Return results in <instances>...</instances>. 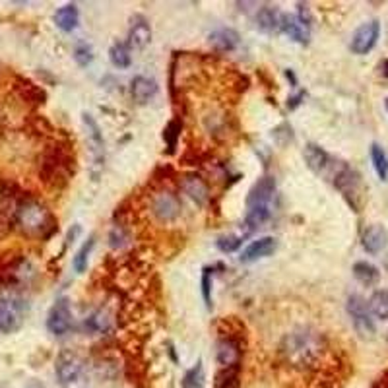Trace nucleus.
I'll return each instance as SVG.
<instances>
[{
	"label": "nucleus",
	"instance_id": "obj_1",
	"mask_svg": "<svg viewBox=\"0 0 388 388\" xmlns=\"http://www.w3.org/2000/svg\"><path fill=\"white\" fill-rule=\"evenodd\" d=\"M322 349H324L322 336L311 328H295L287 332L280 344L282 358L293 369H309L317 365V361L322 356Z\"/></svg>",
	"mask_w": 388,
	"mask_h": 388
},
{
	"label": "nucleus",
	"instance_id": "obj_2",
	"mask_svg": "<svg viewBox=\"0 0 388 388\" xmlns=\"http://www.w3.org/2000/svg\"><path fill=\"white\" fill-rule=\"evenodd\" d=\"M274 196H276V179L266 175L258 179L246 196V231H255L272 217L274 212Z\"/></svg>",
	"mask_w": 388,
	"mask_h": 388
},
{
	"label": "nucleus",
	"instance_id": "obj_3",
	"mask_svg": "<svg viewBox=\"0 0 388 388\" xmlns=\"http://www.w3.org/2000/svg\"><path fill=\"white\" fill-rule=\"evenodd\" d=\"M12 220L18 225L21 233L30 237H47L55 231V225H57L51 210L35 198L20 200Z\"/></svg>",
	"mask_w": 388,
	"mask_h": 388
},
{
	"label": "nucleus",
	"instance_id": "obj_4",
	"mask_svg": "<svg viewBox=\"0 0 388 388\" xmlns=\"http://www.w3.org/2000/svg\"><path fill=\"white\" fill-rule=\"evenodd\" d=\"M72 164L74 157L64 146H51L41 157V179L52 186H62L70 181Z\"/></svg>",
	"mask_w": 388,
	"mask_h": 388
},
{
	"label": "nucleus",
	"instance_id": "obj_5",
	"mask_svg": "<svg viewBox=\"0 0 388 388\" xmlns=\"http://www.w3.org/2000/svg\"><path fill=\"white\" fill-rule=\"evenodd\" d=\"M55 373L62 388H88V365L72 349H62L59 353Z\"/></svg>",
	"mask_w": 388,
	"mask_h": 388
},
{
	"label": "nucleus",
	"instance_id": "obj_6",
	"mask_svg": "<svg viewBox=\"0 0 388 388\" xmlns=\"http://www.w3.org/2000/svg\"><path fill=\"white\" fill-rule=\"evenodd\" d=\"M346 309L347 315L351 318V324H353V328H356V332H358L359 336L363 338V340L375 338L377 328H375V322H373V318H371V311H369L367 301L361 295H349L347 297Z\"/></svg>",
	"mask_w": 388,
	"mask_h": 388
},
{
	"label": "nucleus",
	"instance_id": "obj_7",
	"mask_svg": "<svg viewBox=\"0 0 388 388\" xmlns=\"http://www.w3.org/2000/svg\"><path fill=\"white\" fill-rule=\"evenodd\" d=\"M332 183L336 186L340 193L344 194L347 198V202L353 206L356 210H358V202H356V198L359 196V175L346 165L344 162H336V165L332 164Z\"/></svg>",
	"mask_w": 388,
	"mask_h": 388
},
{
	"label": "nucleus",
	"instance_id": "obj_8",
	"mask_svg": "<svg viewBox=\"0 0 388 388\" xmlns=\"http://www.w3.org/2000/svg\"><path fill=\"white\" fill-rule=\"evenodd\" d=\"M47 328L52 336H64L72 328V307L68 297H59L47 315Z\"/></svg>",
	"mask_w": 388,
	"mask_h": 388
},
{
	"label": "nucleus",
	"instance_id": "obj_9",
	"mask_svg": "<svg viewBox=\"0 0 388 388\" xmlns=\"http://www.w3.org/2000/svg\"><path fill=\"white\" fill-rule=\"evenodd\" d=\"M152 214L155 220H159L162 224L175 222L181 215V200L177 198V194L169 191H162L152 198Z\"/></svg>",
	"mask_w": 388,
	"mask_h": 388
},
{
	"label": "nucleus",
	"instance_id": "obj_10",
	"mask_svg": "<svg viewBox=\"0 0 388 388\" xmlns=\"http://www.w3.org/2000/svg\"><path fill=\"white\" fill-rule=\"evenodd\" d=\"M84 126L88 130V146L92 152L93 159V177H97L103 167V157H105V142H103V134L99 130V124L93 121L92 115L84 113Z\"/></svg>",
	"mask_w": 388,
	"mask_h": 388
},
{
	"label": "nucleus",
	"instance_id": "obj_11",
	"mask_svg": "<svg viewBox=\"0 0 388 388\" xmlns=\"http://www.w3.org/2000/svg\"><path fill=\"white\" fill-rule=\"evenodd\" d=\"M378 37H380V23L378 20H371L363 26H359L353 37H351V43H349V49L356 55H367L369 51L375 49Z\"/></svg>",
	"mask_w": 388,
	"mask_h": 388
},
{
	"label": "nucleus",
	"instance_id": "obj_12",
	"mask_svg": "<svg viewBox=\"0 0 388 388\" xmlns=\"http://www.w3.org/2000/svg\"><path fill=\"white\" fill-rule=\"evenodd\" d=\"M179 188L183 191L194 204L204 206L210 200V186L206 183L200 175L196 173H186L181 177L179 181Z\"/></svg>",
	"mask_w": 388,
	"mask_h": 388
},
{
	"label": "nucleus",
	"instance_id": "obj_13",
	"mask_svg": "<svg viewBox=\"0 0 388 388\" xmlns=\"http://www.w3.org/2000/svg\"><path fill=\"white\" fill-rule=\"evenodd\" d=\"M215 359L222 367H235L241 359V344L233 336H222L215 344Z\"/></svg>",
	"mask_w": 388,
	"mask_h": 388
},
{
	"label": "nucleus",
	"instance_id": "obj_14",
	"mask_svg": "<svg viewBox=\"0 0 388 388\" xmlns=\"http://www.w3.org/2000/svg\"><path fill=\"white\" fill-rule=\"evenodd\" d=\"M276 249H278L276 237H260V239H256V241H253L251 245L243 249V253L239 256V260L245 262V264H251V262H256V260H260V258H266V256L274 255Z\"/></svg>",
	"mask_w": 388,
	"mask_h": 388
},
{
	"label": "nucleus",
	"instance_id": "obj_15",
	"mask_svg": "<svg viewBox=\"0 0 388 388\" xmlns=\"http://www.w3.org/2000/svg\"><path fill=\"white\" fill-rule=\"evenodd\" d=\"M152 41V26L142 14H136L130 20L128 28V47L133 49H146Z\"/></svg>",
	"mask_w": 388,
	"mask_h": 388
},
{
	"label": "nucleus",
	"instance_id": "obj_16",
	"mask_svg": "<svg viewBox=\"0 0 388 388\" xmlns=\"http://www.w3.org/2000/svg\"><path fill=\"white\" fill-rule=\"evenodd\" d=\"M303 157H305L307 167L317 175H327L334 164L332 157L317 144H307L305 150H303Z\"/></svg>",
	"mask_w": 388,
	"mask_h": 388
},
{
	"label": "nucleus",
	"instance_id": "obj_17",
	"mask_svg": "<svg viewBox=\"0 0 388 388\" xmlns=\"http://www.w3.org/2000/svg\"><path fill=\"white\" fill-rule=\"evenodd\" d=\"M21 305H18L16 299H8L0 303V332L2 334H12L16 332L21 324Z\"/></svg>",
	"mask_w": 388,
	"mask_h": 388
},
{
	"label": "nucleus",
	"instance_id": "obj_18",
	"mask_svg": "<svg viewBox=\"0 0 388 388\" xmlns=\"http://www.w3.org/2000/svg\"><path fill=\"white\" fill-rule=\"evenodd\" d=\"M239 41H241L239 33L235 30H231V28H220V30L212 31L208 35L210 47L217 52L235 51L237 47H239Z\"/></svg>",
	"mask_w": 388,
	"mask_h": 388
},
{
	"label": "nucleus",
	"instance_id": "obj_19",
	"mask_svg": "<svg viewBox=\"0 0 388 388\" xmlns=\"http://www.w3.org/2000/svg\"><path fill=\"white\" fill-rule=\"evenodd\" d=\"M361 245L371 255H378L380 251H385V246L388 245V231L385 229V225H369L367 229L363 231Z\"/></svg>",
	"mask_w": 388,
	"mask_h": 388
},
{
	"label": "nucleus",
	"instance_id": "obj_20",
	"mask_svg": "<svg viewBox=\"0 0 388 388\" xmlns=\"http://www.w3.org/2000/svg\"><path fill=\"white\" fill-rule=\"evenodd\" d=\"M280 31L286 33L291 41L301 43V45H307L309 39H311V30L297 20V16H291V14H282V18H280Z\"/></svg>",
	"mask_w": 388,
	"mask_h": 388
},
{
	"label": "nucleus",
	"instance_id": "obj_21",
	"mask_svg": "<svg viewBox=\"0 0 388 388\" xmlns=\"http://www.w3.org/2000/svg\"><path fill=\"white\" fill-rule=\"evenodd\" d=\"M130 93L138 105H146L157 93V82L148 76H136L130 82Z\"/></svg>",
	"mask_w": 388,
	"mask_h": 388
},
{
	"label": "nucleus",
	"instance_id": "obj_22",
	"mask_svg": "<svg viewBox=\"0 0 388 388\" xmlns=\"http://www.w3.org/2000/svg\"><path fill=\"white\" fill-rule=\"evenodd\" d=\"M78 21H80V14H78L76 4H66V6H62V8L55 12V23H57V28L66 31V33L76 30Z\"/></svg>",
	"mask_w": 388,
	"mask_h": 388
},
{
	"label": "nucleus",
	"instance_id": "obj_23",
	"mask_svg": "<svg viewBox=\"0 0 388 388\" xmlns=\"http://www.w3.org/2000/svg\"><path fill=\"white\" fill-rule=\"evenodd\" d=\"M280 18H282V14L276 6H262L256 12V28L266 33H272V31L280 30Z\"/></svg>",
	"mask_w": 388,
	"mask_h": 388
},
{
	"label": "nucleus",
	"instance_id": "obj_24",
	"mask_svg": "<svg viewBox=\"0 0 388 388\" xmlns=\"http://www.w3.org/2000/svg\"><path fill=\"white\" fill-rule=\"evenodd\" d=\"M353 276H356V280L361 282L363 286H375V284H378V280H380V272H378L377 266L361 260V262H356V264H353Z\"/></svg>",
	"mask_w": 388,
	"mask_h": 388
},
{
	"label": "nucleus",
	"instance_id": "obj_25",
	"mask_svg": "<svg viewBox=\"0 0 388 388\" xmlns=\"http://www.w3.org/2000/svg\"><path fill=\"white\" fill-rule=\"evenodd\" d=\"M369 311L371 315H375L378 320H387L388 318V289H377L373 291V295L369 297Z\"/></svg>",
	"mask_w": 388,
	"mask_h": 388
},
{
	"label": "nucleus",
	"instance_id": "obj_26",
	"mask_svg": "<svg viewBox=\"0 0 388 388\" xmlns=\"http://www.w3.org/2000/svg\"><path fill=\"white\" fill-rule=\"evenodd\" d=\"M109 61L117 68H128L130 62H133L128 45H124V43H113L111 49H109Z\"/></svg>",
	"mask_w": 388,
	"mask_h": 388
},
{
	"label": "nucleus",
	"instance_id": "obj_27",
	"mask_svg": "<svg viewBox=\"0 0 388 388\" xmlns=\"http://www.w3.org/2000/svg\"><path fill=\"white\" fill-rule=\"evenodd\" d=\"M371 162H373V167L377 171L378 179L380 181H387L388 179V157L385 150L378 146L377 142L371 144Z\"/></svg>",
	"mask_w": 388,
	"mask_h": 388
},
{
	"label": "nucleus",
	"instance_id": "obj_28",
	"mask_svg": "<svg viewBox=\"0 0 388 388\" xmlns=\"http://www.w3.org/2000/svg\"><path fill=\"white\" fill-rule=\"evenodd\" d=\"M93 245H95V241H93V237H90L82 246H80V251L74 255L72 258V266H74V270L78 272V274H82L86 272V268H88V260H90V255H92L93 251Z\"/></svg>",
	"mask_w": 388,
	"mask_h": 388
},
{
	"label": "nucleus",
	"instance_id": "obj_29",
	"mask_svg": "<svg viewBox=\"0 0 388 388\" xmlns=\"http://www.w3.org/2000/svg\"><path fill=\"white\" fill-rule=\"evenodd\" d=\"M204 385V369L202 363L198 361L196 367H193L183 378V388H200Z\"/></svg>",
	"mask_w": 388,
	"mask_h": 388
},
{
	"label": "nucleus",
	"instance_id": "obj_30",
	"mask_svg": "<svg viewBox=\"0 0 388 388\" xmlns=\"http://www.w3.org/2000/svg\"><path fill=\"white\" fill-rule=\"evenodd\" d=\"M181 128H183L181 121H171V123L165 126L164 140L167 142V146H169V152H173L175 150L177 140H179V136H181Z\"/></svg>",
	"mask_w": 388,
	"mask_h": 388
},
{
	"label": "nucleus",
	"instance_id": "obj_31",
	"mask_svg": "<svg viewBox=\"0 0 388 388\" xmlns=\"http://www.w3.org/2000/svg\"><path fill=\"white\" fill-rule=\"evenodd\" d=\"M241 243H243V237L233 235V233L220 237V239L215 241V245H217V249H220L222 253H233V251H237V249L241 246Z\"/></svg>",
	"mask_w": 388,
	"mask_h": 388
},
{
	"label": "nucleus",
	"instance_id": "obj_32",
	"mask_svg": "<svg viewBox=\"0 0 388 388\" xmlns=\"http://www.w3.org/2000/svg\"><path fill=\"white\" fill-rule=\"evenodd\" d=\"M74 61L78 62L80 66H88L93 61V51L88 43H78L74 49Z\"/></svg>",
	"mask_w": 388,
	"mask_h": 388
},
{
	"label": "nucleus",
	"instance_id": "obj_33",
	"mask_svg": "<svg viewBox=\"0 0 388 388\" xmlns=\"http://www.w3.org/2000/svg\"><path fill=\"white\" fill-rule=\"evenodd\" d=\"M212 274H214V268H204L202 272V295H204V303L208 309H212Z\"/></svg>",
	"mask_w": 388,
	"mask_h": 388
},
{
	"label": "nucleus",
	"instance_id": "obj_34",
	"mask_svg": "<svg viewBox=\"0 0 388 388\" xmlns=\"http://www.w3.org/2000/svg\"><path fill=\"white\" fill-rule=\"evenodd\" d=\"M272 138H274L280 146H286L287 142H291V140H293L291 126H289V124H280V126H276V128L272 130Z\"/></svg>",
	"mask_w": 388,
	"mask_h": 388
},
{
	"label": "nucleus",
	"instance_id": "obj_35",
	"mask_svg": "<svg viewBox=\"0 0 388 388\" xmlns=\"http://www.w3.org/2000/svg\"><path fill=\"white\" fill-rule=\"evenodd\" d=\"M297 8H299V16H297V20L301 21L305 28L311 30V26H313V14H311V10H309V6L303 4V2H299V4H297Z\"/></svg>",
	"mask_w": 388,
	"mask_h": 388
},
{
	"label": "nucleus",
	"instance_id": "obj_36",
	"mask_svg": "<svg viewBox=\"0 0 388 388\" xmlns=\"http://www.w3.org/2000/svg\"><path fill=\"white\" fill-rule=\"evenodd\" d=\"M303 97H305V92H299L295 97H291V99L287 101V107H289V109H295L297 105L301 103V99H303Z\"/></svg>",
	"mask_w": 388,
	"mask_h": 388
},
{
	"label": "nucleus",
	"instance_id": "obj_37",
	"mask_svg": "<svg viewBox=\"0 0 388 388\" xmlns=\"http://www.w3.org/2000/svg\"><path fill=\"white\" fill-rule=\"evenodd\" d=\"M382 76H385V78H388V59L382 62Z\"/></svg>",
	"mask_w": 388,
	"mask_h": 388
},
{
	"label": "nucleus",
	"instance_id": "obj_38",
	"mask_svg": "<svg viewBox=\"0 0 388 388\" xmlns=\"http://www.w3.org/2000/svg\"><path fill=\"white\" fill-rule=\"evenodd\" d=\"M4 225H6V220H4V217L0 215V235L4 233Z\"/></svg>",
	"mask_w": 388,
	"mask_h": 388
},
{
	"label": "nucleus",
	"instance_id": "obj_39",
	"mask_svg": "<svg viewBox=\"0 0 388 388\" xmlns=\"http://www.w3.org/2000/svg\"><path fill=\"white\" fill-rule=\"evenodd\" d=\"M385 105H387V111H388V99H387V103H385Z\"/></svg>",
	"mask_w": 388,
	"mask_h": 388
},
{
	"label": "nucleus",
	"instance_id": "obj_40",
	"mask_svg": "<svg viewBox=\"0 0 388 388\" xmlns=\"http://www.w3.org/2000/svg\"><path fill=\"white\" fill-rule=\"evenodd\" d=\"M387 340H388V336H387Z\"/></svg>",
	"mask_w": 388,
	"mask_h": 388
}]
</instances>
